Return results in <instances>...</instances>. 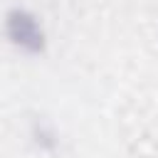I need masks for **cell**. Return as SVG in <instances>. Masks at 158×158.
Segmentation results:
<instances>
[{
	"label": "cell",
	"mask_w": 158,
	"mask_h": 158,
	"mask_svg": "<svg viewBox=\"0 0 158 158\" xmlns=\"http://www.w3.org/2000/svg\"><path fill=\"white\" fill-rule=\"evenodd\" d=\"M27 141L40 153H54L59 148V131H57V126L49 118L37 116L27 126Z\"/></svg>",
	"instance_id": "cell-2"
},
{
	"label": "cell",
	"mask_w": 158,
	"mask_h": 158,
	"mask_svg": "<svg viewBox=\"0 0 158 158\" xmlns=\"http://www.w3.org/2000/svg\"><path fill=\"white\" fill-rule=\"evenodd\" d=\"M0 27H2L5 42L12 49H17L20 54L37 57L47 49V42H49L47 27H44L42 17L27 5H10L2 12Z\"/></svg>",
	"instance_id": "cell-1"
}]
</instances>
